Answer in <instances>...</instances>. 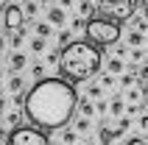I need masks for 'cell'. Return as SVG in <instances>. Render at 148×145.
I'll list each match as a JSON object with an SVG mask.
<instances>
[{"instance_id": "603a6c76", "label": "cell", "mask_w": 148, "mask_h": 145, "mask_svg": "<svg viewBox=\"0 0 148 145\" xmlns=\"http://www.w3.org/2000/svg\"><path fill=\"white\" fill-rule=\"evenodd\" d=\"M126 98H129V103H137V101H140V98H143V92H140V87H137V89H126Z\"/></svg>"}, {"instance_id": "ac0fdd59", "label": "cell", "mask_w": 148, "mask_h": 145, "mask_svg": "<svg viewBox=\"0 0 148 145\" xmlns=\"http://www.w3.org/2000/svg\"><path fill=\"white\" fill-rule=\"evenodd\" d=\"M143 42H145V34H143V31H132V34H129V45L143 48Z\"/></svg>"}, {"instance_id": "484cf974", "label": "cell", "mask_w": 148, "mask_h": 145, "mask_svg": "<svg viewBox=\"0 0 148 145\" xmlns=\"http://www.w3.org/2000/svg\"><path fill=\"white\" fill-rule=\"evenodd\" d=\"M23 39H25V31L11 34V48H20V45H23Z\"/></svg>"}, {"instance_id": "5b68a950", "label": "cell", "mask_w": 148, "mask_h": 145, "mask_svg": "<svg viewBox=\"0 0 148 145\" xmlns=\"http://www.w3.org/2000/svg\"><path fill=\"white\" fill-rule=\"evenodd\" d=\"M6 145H50V140L36 126H20V129H11Z\"/></svg>"}, {"instance_id": "e575fe53", "label": "cell", "mask_w": 148, "mask_h": 145, "mask_svg": "<svg viewBox=\"0 0 148 145\" xmlns=\"http://www.w3.org/2000/svg\"><path fill=\"white\" fill-rule=\"evenodd\" d=\"M140 129L148 131V114H143V117H140Z\"/></svg>"}, {"instance_id": "ffe728a7", "label": "cell", "mask_w": 148, "mask_h": 145, "mask_svg": "<svg viewBox=\"0 0 148 145\" xmlns=\"http://www.w3.org/2000/svg\"><path fill=\"white\" fill-rule=\"evenodd\" d=\"M75 131H78V134L90 131V117H75Z\"/></svg>"}, {"instance_id": "4dcf8cb0", "label": "cell", "mask_w": 148, "mask_h": 145, "mask_svg": "<svg viewBox=\"0 0 148 145\" xmlns=\"http://www.w3.org/2000/svg\"><path fill=\"white\" fill-rule=\"evenodd\" d=\"M123 145H148V142H145V137H129Z\"/></svg>"}, {"instance_id": "8992f818", "label": "cell", "mask_w": 148, "mask_h": 145, "mask_svg": "<svg viewBox=\"0 0 148 145\" xmlns=\"http://www.w3.org/2000/svg\"><path fill=\"white\" fill-rule=\"evenodd\" d=\"M23 23H25V11H23V6H17V3L6 6V11H3V25H6V31H11V34L23 31Z\"/></svg>"}, {"instance_id": "8d00e7d4", "label": "cell", "mask_w": 148, "mask_h": 145, "mask_svg": "<svg viewBox=\"0 0 148 145\" xmlns=\"http://www.w3.org/2000/svg\"><path fill=\"white\" fill-rule=\"evenodd\" d=\"M59 3H62V8H67V6H73L75 0H59Z\"/></svg>"}, {"instance_id": "9a60e30c", "label": "cell", "mask_w": 148, "mask_h": 145, "mask_svg": "<svg viewBox=\"0 0 148 145\" xmlns=\"http://www.w3.org/2000/svg\"><path fill=\"white\" fill-rule=\"evenodd\" d=\"M34 31H36V36L48 39L50 34H53V28H50V23H36V25H34Z\"/></svg>"}, {"instance_id": "30bf717a", "label": "cell", "mask_w": 148, "mask_h": 145, "mask_svg": "<svg viewBox=\"0 0 148 145\" xmlns=\"http://www.w3.org/2000/svg\"><path fill=\"white\" fill-rule=\"evenodd\" d=\"M23 89H25V78L23 75H11V78H8V92H11V95H23Z\"/></svg>"}, {"instance_id": "f35d334b", "label": "cell", "mask_w": 148, "mask_h": 145, "mask_svg": "<svg viewBox=\"0 0 148 145\" xmlns=\"http://www.w3.org/2000/svg\"><path fill=\"white\" fill-rule=\"evenodd\" d=\"M81 145H95V140H84V142Z\"/></svg>"}, {"instance_id": "d590c367", "label": "cell", "mask_w": 148, "mask_h": 145, "mask_svg": "<svg viewBox=\"0 0 148 145\" xmlns=\"http://www.w3.org/2000/svg\"><path fill=\"white\" fill-rule=\"evenodd\" d=\"M143 20L148 23V0H143Z\"/></svg>"}, {"instance_id": "3957f363", "label": "cell", "mask_w": 148, "mask_h": 145, "mask_svg": "<svg viewBox=\"0 0 148 145\" xmlns=\"http://www.w3.org/2000/svg\"><path fill=\"white\" fill-rule=\"evenodd\" d=\"M87 39L95 45V48H106V45H115L120 39V23H112V20H103V17H92L87 20Z\"/></svg>"}, {"instance_id": "7a4b0ae2", "label": "cell", "mask_w": 148, "mask_h": 145, "mask_svg": "<svg viewBox=\"0 0 148 145\" xmlns=\"http://www.w3.org/2000/svg\"><path fill=\"white\" fill-rule=\"evenodd\" d=\"M101 56H103V50L95 48L90 39H73L67 48H62L59 72H62V78L70 81V84L90 81L92 75L101 70Z\"/></svg>"}, {"instance_id": "e0dca14e", "label": "cell", "mask_w": 148, "mask_h": 145, "mask_svg": "<svg viewBox=\"0 0 148 145\" xmlns=\"http://www.w3.org/2000/svg\"><path fill=\"white\" fill-rule=\"evenodd\" d=\"M134 84H137V72L129 70V72H123V75H120V87H129V89H132Z\"/></svg>"}, {"instance_id": "f1b7e54d", "label": "cell", "mask_w": 148, "mask_h": 145, "mask_svg": "<svg viewBox=\"0 0 148 145\" xmlns=\"http://www.w3.org/2000/svg\"><path fill=\"white\" fill-rule=\"evenodd\" d=\"M45 59H48V64H59V59H62V50H50Z\"/></svg>"}, {"instance_id": "ab89813d", "label": "cell", "mask_w": 148, "mask_h": 145, "mask_svg": "<svg viewBox=\"0 0 148 145\" xmlns=\"http://www.w3.org/2000/svg\"><path fill=\"white\" fill-rule=\"evenodd\" d=\"M0 11H6V6H3V3H0Z\"/></svg>"}, {"instance_id": "2e32d148", "label": "cell", "mask_w": 148, "mask_h": 145, "mask_svg": "<svg viewBox=\"0 0 148 145\" xmlns=\"http://www.w3.org/2000/svg\"><path fill=\"white\" fill-rule=\"evenodd\" d=\"M75 140H78V131L75 129H64L62 131V142L64 145H75Z\"/></svg>"}, {"instance_id": "ba28073f", "label": "cell", "mask_w": 148, "mask_h": 145, "mask_svg": "<svg viewBox=\"0 0 148 145\" xmlns=\"http://www.w3.org/2000/svg\"><path fill=\"white\" fill-rule=\"evenodd\" d=\"M25 64H28V59H25V53H11V59H8V70L14 72H20V70H25Z\"/></svg>"}, {"instance_id": "6da1fadb", "label": "cell", "mask_w": 148, "mask_h": 145, "mask_svg": "<svg viewBox=\"0 0 148 145\" xmlns=\"http://www.w3.org/2000/svg\"><path fill=\"white\" fill-rule=\"evenodd\" d=\"M75 109H78L75 87L64 78H42L25 92L23 112L28 117V123L42 131L64 129L73 120Z\"/></svg>"}, {"instance_id": "d4e9b609", "label": "cell", "mask_w": 148, "mask_h": 145, "mask_svg": "<svg viewBox=\"0 0 148 145\" xmlns=\"http://www.w3.org/2000/svg\"><path fill=\"white\" fill-rule=\"evenodd\" d=\"M31 50L34 53H42V50H45V39H42V36H34L31 39Z\"/></svg>"}, {"instance_id": "9c48e42d", "label": "cell", "mask_w": 148, "mask_h": 145, "mask_svg": "<svg viewBox=\"0 0 148 145\" xmlns=\"http://www.w3.org/2000/svg\"><path fill=\"white\" fill-rule=\"evenodd\" d=\"M48 23H50V25H64V23H67L64 8H62V6H56V8H48Z\"/></svg>"}, {"instance_id": "52a82bcc", "label": "cell", "mask_w": 148, "mask_h": 145, "mask_svg": "<svg viewBox=\"0 0 148 145\" xmlns=\"http://www.w3.org/2000/svg\"><path fill=\"white\" fill-rule=\"evenodd\" d=\"M95 8H98L95 0H78V17H84V20H92L95 17Z\"/></svg>"}, {"instance_id": "74e56055", "label": "cell", "mask_w": 148, "mask_h": 145, "mask_svg": "<svg viewBox=\"0 0 148 145\" xmlns=\"http://www.w3.org/2000/svg\"><path fill=\"white\" fill-rule=\"evenodd\" d=\"M3 48H6V36L0 34V53H3Z\"/></svg>"}, {"instance_id": "277c9868", "label": "cell", "mask_w": 148, "mask_h": 145, "mask_svg": "<svg viewBox=\"0 0 148 145\" xmlns=\"http://www.w3.org/2000/svg\"><path fill=\"white\" fill-rule=\"evenodd\" d=\"M137 3L140 0H98L95 17H103V20H112V23H126V20L134 17Z\"/></svg>"}, {"instance_id": "1f68e13d", "label": "cell", "mask_w": 148, "mask_h": 145, "mask_svg": "<svg viewBox=\"0 0 148 145\" xmlns=\"http://www.w3.org/2000/svg\"><path fill=\"white\" fill-rule=\"evenodd\" d=\"M6 109H8V101H6V95H3V92H0V117H3V114H6Z\"/></svg>"}, {"instance_id": "f546056e", "label": "cell", "mask_w": 148, "mask_h": 145, "mask_svg": "<svg viewBox=\"0 0 148 145\" xmlns=\"http://www.w3.org/2000/svg\"><path fill=\"white\" fill-rule=\"evenodd\" d=\"M137 78H140V81H148V64H137Z\"/></svg>"}, {"instance_id": "8fae6325", "label": "cell", "mask_w": 148, "mask_h": 145, "mask_svg": "<svg viewBox=\"0 0 148 145\" xmlns=\"http://www.w3.org/2000/svg\"><path fill=\"white\" fill-rule=\"evenodd\" d=\"M95 112H98V109H95V103H92L90 98H81V101H78V114H81V117H92Z\"/></svg>"}, {"instance_id": "cb8c5ba5", "label": "cell", "mask_w": 148, "mask_h": 145, "mask_svg": "<svg viewBox=\"0 0 148 145\" xmlns=\"http://www.w3.org/2000/svg\"><path fill=\"white\" fill-rule=\"evenodd\" d=\"M129 126H132V123H129V117H123V120H120V123L115 126V137H120V134H126V131H129Z\"/></svg>"}, {"instance_id": "60d3db41", "label": "cell", "mask_w": 148, "mask_h": 145, "mask_svg": "<svg viewBox=\"0 0 148 145\" xmlns=\"http://www.w3.org/2000/svg\"><path fill=\"white\" fill-rule=\"evenodd\" d=\"M0 78H3V67H0Z\"/></svg>"}, {"instance_id": "4fadbf2b", "label": "cell", "mask_w": 148, "mask_h": 145, "mask_svg": "<svg viewBox=\"0 0 148 145\" xmlns=\"http://www.w3.org/2000/svg\"><path fill=\"white\" fill-rule=\"evenodd\" d=\"M3 120H6V126H11V129H20V126H23V114L20 112H6Z\"/></svg>"}, {"instance_id": "7c38bea8", "label": "cell", "mask_w": 148, "mask_h": 145, "mask_svg": "<svg viewBox=\"0 0 148 145\" xmlns=\"http://www.w3.org/2000/svg\"><path fill=\"white\" fill-rule=\"evenodd\" d=\"M106 72H112V75H123V72H126V67H123V59H120V56L109 59V62H106Z\"/></svg>"}, {"instance_id": "d6a6232c", "label": "cell", "mask_w": 148, "mask_h": 145, "mask_svg": "<svg viewBox=\"0 0 148 145\" xmlns=\"http://www.w3.org/2000/svg\"><path fill=\"white\" fill-rule=\"evenodd\" d=\"M132 62H143V48H134L132 50Z\"/></svg>"}, {"instance_id": "44dd1931", "label": "cell", "mask_w": 148, "mask_h": 145, "mask_svg": "<svg viewBox=\"0 0 148 145\" xmlns=\"http://www.w3.org/2000/svg\"><path fill=\"white\" fill-rule=\"evenodd\" d=\"M23 11H25V17H36V11H39V6L34 3V0H25V6H23Z\"/></svg>"}, {"instance_id": "83f0119b", "label": "cell", "mask_w": 148, "mask_h": 145, "mask_svg": "<svg viewBox=\"0 0 148 145\" xmlns=\"http://www.w3.org/2000/svg\"><path fill=\"white\" fill-rule=\"evenodd\" d=\"M59 42H62V48H67V45L73 42V34H70V31H62V34H59Z\"/></svg>"}, {"instance_id": "d6986e66", "label": "cell", "mask_w": 148, "mask_h": 145, "mask_svg": "<svg viewBox=\"0 0 148 145\" xmlns=\"http://www.w3.org/2000/svg\"><path fill=\"white\" fill-rule=\"evenodd\" d=\"M101 92H103V89H101V81H95V84H90V87H87V98H90V101L101 98Z\"/></svg>"}, {"instance_id": "836d02e7", "label": "cell", "mask_w": 148, "mask_h": 145, "mask_svg": "<svg viewBox=\"0 0 148 145\" xmlns=\"http://www.w3.org/2000/svg\"><path fill=\"white\" fill-rule=\"evenodd\" d=\"M140 92H143V98L148 101V81H140Z\"/></svg>"}, {"instance_id": "7402d4cb", "label": "cell", "mask_w": 148, "mask_h": 145, "mask_svg": "<svg viewBox=\"0 0 148 145\" xmlns=\"http://www.w3.org/2000/svg\"><path fill=\"white\" fill-rule=\"evenodd\" d=\"M101 87L112 89V87H115V75H112V72H103V75H101Z\"/></svg>"}, {"instance_id": "5bb4252c", "label": "cell", "mask_w": 148, "mask_h": 145, "mask_svg": "<svg viewBox=\"0 0 148 145\" xmlns=\"http://www.w3.org/2000/svg\"><path fill=\"white\" fill-rule=\"evenodd\" d=\"M109 114H112V117H120V114H126V112H123V98H120V95L112 98V103H109Z\"/></svg>"}, {"instance_id": "4316f807", "label": "cell", "mask_w": 148, "mask_h": 145, "mask_svg": "<svg viewBox=\"0 0 148 145\" xmlns=\"http://www.w3.org/2000/svg\"><path fill=\"white\" fill-rule=\"evenodd\" d=\"M31 72H34V78H36V81H42V78H45V64H34Z\"/></svg>"}]
</instances>
